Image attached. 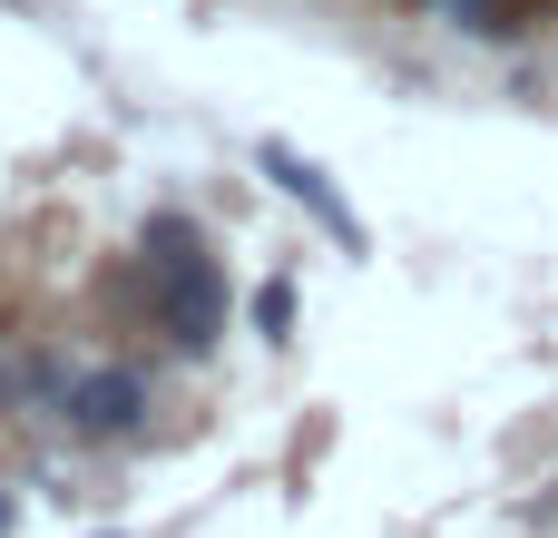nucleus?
<instances>
[{"mask_svg":"<svg viewBox=\"0 0 558 538\" xmlns=\"http://www.w3.org/2000/svg\"><path fill=\"white\" fill-rule=\"evenodd\" d=\"M137 265H147V294H157V323L177 333V353H216L226 333V284H216V255L196 235V216H147L137 225Z\"/></svg>","mask_w":558,"mask_h":538,"instance_id":"f257e3e1","label":"nucleus"},{"mask_svg":"<svg viewBox=\"0 0 558 538\" xmlns=\"http://www.w3.org/2000/svg\"><path fill=\"white\" fill-rule=\"evenodd\" d=\"M59 412H69V431H88V441H118V431H137V412H147V382H137V372H78V382L59 392Z\"/></svg>","mask_w":558,"mask_h":538,"instance_id":"f03ea898","label":"nucleus"},{"mask_svg":"<svg viewBox=\"0 0 558 538\" xmlns=\"http://www.w3.org/2000/svg\"><path fill=\"white\" fill-rule=\"evenodd\" d=\"M432 10H451L461 29H500V20H490V0H432Z\"/></svg>","mask_w":558,"mask_h":538,"instance_id":"39448f33","label":"nucleus"},{"mask_svg":"<svg viewBox=\"0 0 558 538\" xmlns=\"http://www.w3.org/2000/svg\"><path fill=\"white\" fill-rule=\"evenodd\" d=\"M255 157H265V176H275V186H284V196H294V206H314V216H324V235H333V245H343V255H353V245H363V225H353V206H343V196H333V176H324V167H314V157H294V147H284V137H265V147H255Z\"/></svg>","mask_w":558,"mask_h":538,"instance_id":"7ed1b4c3","label":"nucleus"},{"mask_svg":"<svg viewBox=\"0 0 558 538\" xmlns=\"http://www.w3.org/2000/svg\"><path fill=\"white\" fill-rule=\"evenodd\" d=\"M0 538H10V490H0Z\"/></svg>","mask_w":558,"mask_h":538,"instance_id":"423d86ee","label":"nucleus"},{"mask_svg":"<svg viewBox=\"0 0 558 538\" xmlns=\"http://www.w3.org/2000/svg\"><path fill=\"white\" fill-rule=\"evenodd\" d=\"M255 323L284 333V323H294V284H265V294H255Z\"/></svg>","mask_w":558,"mask_h":538,"instance_id":"20e7f679","label":"nucleus"}]
</instances>
